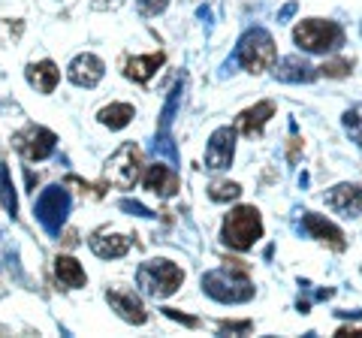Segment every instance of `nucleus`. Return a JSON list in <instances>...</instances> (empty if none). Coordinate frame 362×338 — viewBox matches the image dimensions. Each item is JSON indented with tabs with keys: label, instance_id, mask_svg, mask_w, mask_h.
<instances>
[{
	"label": "nucleus",
	"instance_id": "12",
	"mask_svg": "<svg viewBox=\"0 0 362 338\" xmlns=\"http://www.w3.org/2000/svg\"><path fill=\"white\" fill-rule=\"evenodd\" d=\"M145 187L151 190V194H157V197H175L178 194V187H181V178H178V173L175 169H169V166H163V163H154V166H148V173H145Z\"/></svg>",
	"mask_w": 362,
	"mask_h": 338
},
{
	"label": "nucleus",
	"instance_id": "26",
	"mask_svg": "<svg viewBox=\"0 0 362 338\" xmlns=\"http://www.w3.org/2000/svg\"><path fill=\"white\" fill-rule=\"evenodd\" d=\"M121 211H130V215H139V218H154V211L136 199H121Z\"/></svg>",
	"mask_w": 362,
	"mask_h": 338
},
{
	"label": "nucleus",
	"instance_id": "9",
	"mask_svg": "<svg viewBox=\"0 0 362 338\" xmlns=\"http://www.w3.org/2000/svg\"><path fill=\"white\" fill-rule=\"evenodd\" d=\"M233 154H235V130L233 127H218L209 139L206 166L209 169H226L233 163Z\"/></svg>",
	"mask_w": 362,
	"mask_h": 338
},
{
	"label": "nucleus",
	"instance_id": "21",
	"mask_svg": "<svg viewBox=\"0 0 362 338\" xmlns=\"http://www.w3.org/2000/svg\"><path fill=\"white\" fill-rule=\"evenodd\" d=\"M100 124L109 130H121V127H127V124L136 118V109L130 103H109L106 109H100Z\"/></svg>",
	"mask_w": 362,
	"mask_h": 338
},
{
	"label": "nucleus",
	"instance_id": "1",
	"mask_svg": "<svg viewBox=\"0 0 362 338\" xmlns=\"http://www.w3.org/2000/svg\"><path fill=\"white\" fill-rule=\"evenodd\" d=\"M247 275H251V266H247L245 260L223 257V269L202 275V290H206L211 299L223 302V305L247 302V299H254V284H251Z\"/></svg>",
	"mask_w": 362,
	"mask_h": 338
},
{
	"label": "nucleus",
	"instance_id": "6",
	"mask_svg": "<svg viewBox=\"0 0 362 338\" xmlns=\"http://www.w3.org/2000/svg\"><path fill=\"white\" fill-rule=\"evenodd\" d=\"M293 40L299 42V49L305 52H332L344 42V30L335 21H323V18H308L299 21V28L293 30Z\"/></svg>",
	"mask_w": 362,
	"mask_h": 338
},
{
	"label": "nucleus",
	"instance_id": "23",
	"mask_svg": "<svg viewBox=\"0 0 362 338\" xmlns=\"http://www.w3.org/2000/svg\"><path fill=\"white\" fill-rule=\"evenodd\" d=\"M242 194V187L235 185V182H214L211 187H209V197L214 199V202H230V199H235Z\"/></svg>",
	"mask_w": 362,
	"mask_h": 338
},
{
	"label": "nucleus",
	"instance_id": "31",
	"mask_svg": "<svg viewBox=\"0 0 362 338\" xmlns=\"http://www.w3.org/2000/svg\"><path fill=\"white\" fill-rule=\"evenodd\" d=\"M121 4V0H94V6L97 9H106V6H118Z\"/></svg>",
	"mask_w": 362,
	"mask_h": 338
},
{
	"label": "nucleus",
	"instance_id": "7",
	"mask_svg": "<svg viewBox=\"0 0 362 338\" xmlns=\"http://www.w3.org/2000/svg\"><path fill=\"white\" fill-rule=\"evenodd\" d=\"M139 166H142V151L136 142H124L121 148L109 157L106 163V182L115 185L118 190H130L139 182Z\"/></svg>",
	"mask_w": 362,
	"mask_h": 338
},
{
	"label": "nucleus",
	"instance_id": "19",
	"mask_svg": "<svg viewBox=\"0 0 362 338\" xmlns=\"http://www.w3.org/2000/svg\"><path fill=\"white\" fill-rule=\"evenodd\" d=\"M58 78H61V70L52 61H40V64L28 66V82L42 94H52L54 85H58Z\"/></svg>",
	"mask_w": 362,
	"mask_h": 338
},
{
	"label": "nucleus",
	"instance_id": "3",
	"mask_svg": "<svg viewBox=\"0 0 362 338\" xmlns=\"http://www.w3.org/2000/svg\"><path fill=\"white\" fill-rule=\"evenodd\" d=\"M275 40H272V33L263 30V28H254L247 30L245 37L239 40V49H235V58H239V64L245 66L247 73H263L269 70L272 64H275Z\"/></svg>",
	"mask_w": 362,
	"mask_h": 338
},
{
	"label": "nucleus",
	"instance_id": "15",
	"mask_svg": "<svg viewBox=\"0 0 362 338\" xmlns=\"http://www.w3.org/2000/svg\"><path fill=\"white\" fill-rule=\"evenodd\" d=\"M275 76L281 82H290V85H302V82L308 85L317 78V70L305 58H299V54H290V58H284L275 66Z\"/></svg>",
	"mask_w": 362,
	"mask_h": 338
},
{
	"label": "nucleus",
	"instance_id": "10",
	"mask_svg": "<svg viewBox=\"0 0 362 338\" xmlns=\"http://www.w3.org/2000/svg\"><path fill=\"white\" fill-rule=\"evenodd\" d=\"M103 73H106V66H103V61H100L97 54H78V58L70 64V82L78 85V88L100 85Z\"/></svg>",
	"mask_w": 362,
	"mask_h": 338
},
{
	"label": "nucleus",
	"instance_id": "16",
	"mask_svg": "<svg viewBox=\"0 0 362 338\" xmlns=\"http://www.w3.org/2000/svg\"><path fill=\"white\" fill-rule=\"evenodd\" d=\"M305 230H308L314 239L332 245L335 251H341V247H344V233L338 230L332 221H326L323 215H314V211H308V215H305Z\"/></svg>",
	"mask_w": 362,
	"mask_h": 338
},
{
	"label": "nucleus",
	"instance_id": "13",
	"mask_svg": "<svg viewBox=\"0 0 362 338\" xmlns=\"http://www.w3.org/2000/svg\"><path fill=\"white\" fill-rule=\"evenodd\" d=\"M90 251H94L100 260H118V257H124L130 251V239L127 235H121V233H106V230H100L90 235Z\"/></svg>",
	"mask_w": 362,
	"mask_h": 338
},
{
	"label": "nucleus",
	"instance_id": "24",
	"mask_svg": "<svg viewBox=\"0 0 362 338\" xmlns=\"http://www.w3.org/2000/svg\"><path fill=\"white\" fill-rule=\"evenodd\" d=\"M344 127H347L350 136H354V139L362 145V106L347 112V115H344Z\"/></svg>",
	"mask_w": 362,
	"mask_h": 338
},
{
	"label": "nucleus",
	"instance_id": "29",
	"mask_svg": "<svg viewBox=\"0 0 362 338\" xmlns=\"http://www.w3.org/2000/svg\"><path fill=\"white\" fill-rule=\"evenodd\" d=\"M163 314H166V317H173V320H178V323H185V326H199L197 317H187V314H181L175 308H163Z\"/></svg>",
	"mask_w": 362,
	"mask_h": 338
},
{
	"label": "nucleus",
	"instance_id": "30",
	"mask_svg": "<svg viewBox=\"0 0 362 338\" xmlns=\"http://www.w3.org/2000/svg\"><path fill=\"white\" fill-rule=\"evenodd\" d=\"M293 13H296V4H287L284 9H281V16H278V21H287Z\"/></svg>",
	"mask_w": 362,
	"mask_h": 338
},
{
	"label": "nucleus",
	"instance_id": "25",
	"mask_svg": "<svg viewBox=\"0 0 362 338\" xmlns=\"http://www.w3.org/2000/svg\"><path fill=\"white\" fill-rule=\"evenodd\" d=\"M350 61H344V58H338V61H326L323 66H320V73L326 76V78H341V76H347L350 73Z\"/></svg>",
	"mask_w": 362,
	"mask_h": 338
},
{
	"label": "nucleus",
	"instance_id": "18",
	"mask_svg": "<svg viewBox=\"0 0 362 338\" xmlns=\"http://www.w3.org/2000/svg\"><path fill=\"white\" fill-rule=\"evenodd\" d=\"M54 275H58L61 287H66V290H78V287H85V281H88L82 263H78L76 257H66V254H61L58 260H54Z\"/></svg>",
	"mask_w": 362,
	"mask_h": 338
},
{
	"label": "nucleus",
	"instance_id": "11",
	"mask_svg": "<svg viewBox=\"0 0 362 338\" xmlns=\"http://www.w3.org/2000/svg\"><path fill=\"white\" fill-rule=\"evenodd\" d=\"M106 299H109V305L115 308L127 323H136V326H139V323L148 320L142 299L136 296V293H130V290H109V293H106Z\"/></svg>",
	"mask_w": 362,
	"mask_h": 338
},
{
	"label": "nucleus",
	"instance_id": "28",
	"mask_svg": "<svg viewBox=\"0 0 362 338\" xmlns=\"http://www.w3.org/2000/svg\"><path fill=\"white\" fill-rule=\"evenodd\" d=\"M169 0H142V16H157V13H163Z\"/></svg>",
	"mask_w": 362,
	"mask_h": 338
},
{
	"label": "nucleus",
	"instance_id": "4",
	"mask_svg": "<svg viewBox=\"0 0 362 338\" xmlns=\"http://www.w3.org/2000/svg\"><path fill=\"white\" fill-rule=\"evenodd\" d=\"M263 235V221H259V211L254 206H239L235 211H230L223 221V242L235 247V251H247L254 247V242Z\"/></svg>",
	"mask_w": 362,
	"mask_h": 338
},
{
	"label": "nucleus",
	"instance_id": "22",
	"mask_svg": "<svg viewBox=\"0 0 362 338\" xmlns=\"http://www.w3.org/2000/svg\"><path fill=\"white\" fill-rule=\"evenodd\" d=\"M0 199H4V209L16 218L18 215V199H16V187H13V178H9L6 163H0Z\"/></svg>",
	"mask_w": 362,
	"mask_h": 338
},
{
	"label": "nucleus",
	"instance_id": "20",
	"mask_svg": "<svg viewBox=\"0 0 362 338\" xmlns=\"http://www.w3.org/2000/svg\"><path fill=\"white\" fill-rule=\"evenodd\" d=\"M163 66V54H145V58H130L127 61V78H133V82H148V78Z\"/></svg>",
	"mask_w": 362,
	"mask_h": 338
},
{
	"label": "nucleus",
	"instance_id": "5",
	"mask_svg": "<svg viewBox=\"0 0 362 338\" xmlns=\"http://www.w3.org/2000/svg\"><path fill=\"white\" fill-rule=\"evenodd\" d=\"M33 215H37V221L42 223L49 235H61L66 215H70V190L64 185L45 187L37 199V206H33Z\"/></svg>",
	"mask_w": 362,
	"mask_h": 338
},
{
	"label": "nucleus",
	"instance_id": "14",
	"mask_svg": "<svg viewBox=\"0 0 362 338\" xmlns=\"http://www.w3.org/2000/svg\"><path fill=\"white\" fill-rule=\"evenodd\" d=\"M326 202L329 209L341 211V215H359L362 211V185H338L326 194Z\"/></svg>",
	"mask_w": 362,
	"mask_h": 338
},
{
	"label": "nucleus",
	"instance_id": "27",
	"mask_svg": "<svg viewBox=\"0 0 362 338\" xmlns=\"http://www.w3.org/2000/svg\"><path fill=\"white\" fill-rule=\"evenodd\" d=\"M254 323L251 320H223L221 323V332H251Z\"/></svg>",
	"mask_w": 362,
	"mask_h": 338
},
{
	"label": "nucleus",
	"instance_id": "17",
	"mask_svg": "<svg viewBox=\"0 0 362 338\" xmlns=\"http://www.w3.org/2000/svg\"><path fill=\"white\" fill-rule=\"evenodd\" d=\"M272 115H275V103H272V100H263V103H257L254 109H245L239 115V130L245 136H259Z\"/></svg>",
	"mask_w": 362,
	"mask_h": 338
},
{
	"label": "nucleus",
	"instance_id": "8",
	"mask_svg": "<svg viewBox=\"0 0 362 338\" xmlns=\"http://www.w3.org/2000/svg\"><path fill=\"white\" fill-rule=\"evenodd\" d=\"M13 142H16V148L28 157V161H45V157L54 151V145H58V136H54L52 130L30 124V127L21 130Z\"/></svg>",
	"mask_w": 362,
	"mask_h": 338
},
{
	"label": "nucleus",
	"instance_id": "2",
	"mask_svg": "<svg viewBox=\"0 0 362 338\" xmlns=\"http://www.w3.org/2000/svg\"><path fill=\"white\" fill-rule=\"evenodd\" d=\"M181 281H185V272L169 260H148V263L139 266V272H136V284L142 287L145 296H154V299L173 296V293L181 287Z\"/></svg>",
	"mask_w": 362,
	"mask_h": 338
}]
</instances>
